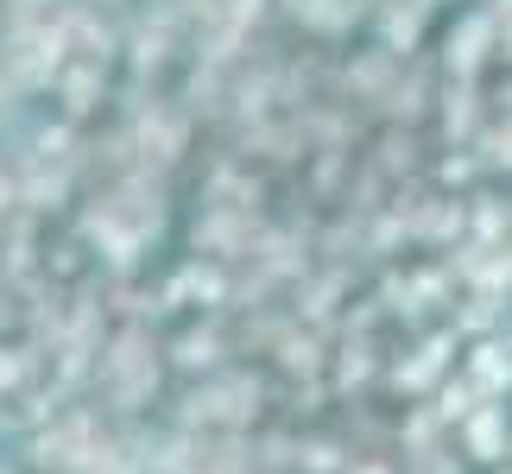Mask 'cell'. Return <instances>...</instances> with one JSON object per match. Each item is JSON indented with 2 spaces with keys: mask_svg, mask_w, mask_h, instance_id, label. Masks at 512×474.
I'll return each mask as SVG.
<instances>
[{
  "mask_svg": "<svg viewBox=\"0 0 512 474\" xmlns=\"http://www.w3.org/2000/svg\"><path fill=\"white\" fill-rule=\"evenodd\" d=\"M494 51H500V19L481 7H462V13H449L443 19V32H437V70L443 76H456V83H475V76L494 70Z\"/></svg>",
  "mask_w": 512,
  "mask_h": 474,
  "instance_id": "cell-5",
  "label": "cell"
},
{
  "mask_svg": "<svg viewBox=\"0 0 512 474\" xmlns=\"http://www.w3.org/2000/svg\"><path fill=\"white\" fill-rule=\"evenodd\" d=\"M506 430H512V405H475L468 418L449 430L456 456L475 468H506Z\"/></svg>",
  "mask_w": 512,
  "mask_h": 474,
  "instance_id": "cell-17",
  "label": "cell"
},
{
  "mask_svg": "<svg viewBox=\"0 0 512 474\" xmlns=\"http://www.w3.org/2000/svg\"><path fill=\"white\" fill-rule=\"evenodd\" d=\"M272 411V373L266 361H228L209 380H184L165 405V424L177 430H260Z\"/></svg>",
  "mask_w": 512,
  "mask_h": 474,
  "instance_id": "cell-2",
  "label": "cell"
},
{
  "mask_svg": "<svg viewBox=\"0 0 512 474\" xmlns=\"http://www.w3.org/2000/svg\"><path fill=\"white\" fill-rule=\"evenodd\" d=\"M386 335H336L329 342V392L336 405H354V399H380V373H386Z\"/></svg>",
  "mask_w": 512,
  "mask_h": 474,
  "instance_id": "cell-10",
  "label": "cell"
},
{
  "mask_svg": "<svg viewBox=\"0 0 512 474\" xmlns=\"http://www.w3.org/2000/svg\"><path fill=\"white\" fill-rule=\"evenodd\" d=\"M298 323L285 304H266V310H247V316H228V342H234V361H266L279 348V335Z\"/></svg>",
  "mask_w": 512,
  "mask_h": 474,
  "instance_id": "cell-23",
  "label": "cell"
},
{
  "mask_svg": "<svg viewBox=\"0 0 512 474\" xmlns=\"http://www.w3.org/2000/svg\"><path fill=\"white\" fill-rule=\"evenodd\" d=\"M487 121V76L475 83H456V76H443L437 89V108H430V146H468Z\"/></svg>",
  "mask_w": 512,
  "mask_h": 474,
  "instance_id": "cell-12",
  "label": "cell"
},
{
  "mask_svg": "<svg viewBox=\"0 0 512 474\" xmlns=\"http://www.w3.org/2000/svg\"><path fill=\"white\" fill-rule=\"evenodd\" d=\"M506 462H512V430H506Z\"/></svg>",
  "mask_w": 512,
  "mask_h": 474,
  "instance_id": "cell-39",
  "label": "cell"
},
{
  "mask_svg": "<svg viewBox=\"0 0 512 474\" xmlns=\"http://www.w3.org/2000/svg\"><path fill=\"white\" fill-rule=\"evenodd\" d=\"M481 7L494 13V19H506V13H512V0H481Z\"/></svg>",
  "mask_w": 512,
  "mask_h": 474,
  "instance_id": "cell-36",
  "label": "cell"
},
{
  "mask_svg": "<svg viewBox=\"0 0 512 474\" xmlns=\"http://www.w3.org/2000/svg\"><path fill=\"white\" fill-rule=\"evenodd\" d=\"M260 228L266 215H241V209H222V203H196L184 241L196 260H215V266H247L253 247H260Z\"/></svg>",
  "mask_w": 512,
  "mask_h": 474,
  "instance_id": "cell-6",
  "label": "cell"
},
{
  "mask_svg": "<svg viewBox=\"0 0 512 474\" xmlns=\"http://www.w3.org/2000/svg\"><path fill=\"white\" fill-rule=\"evenodd\" d=\"M108 424H114V418H108V411L83 392V399H70V405L57 411L45 430L19 437V449H26V468H38V474H76V462L89 456V443L102 437Z\"/></svg>",
  "mask_w": 512,
  "mask_h": 474,
  "instance_id": "cell-4",
  "label": "cell"
},
{
  "mask_svg": "<svg viewBox=\"0 0 512 474\" xmlns=\"http://www.w3.org/2000/svg\"><path fill=\"white\" fill-rule=\"evenodd\" d=\"M443 323L456 329L462 342H481V335H500L512 323V298H481V291H462V298L449 304Z\"/></svg>",
  "mask_w": 512,
  "mask_h": 474,
  "instance_id": "cell-26",
  "label": "cell"
},
{
  "mask_svg": "<svg viewBox=\"0 0 512 474\" xmlns=\"http://www.w3.org/2000/svg\"><path fill=\"white\" fill-rule=\"evenodd\" d=\"M462 209H468V241H481V247H506L512 241V196L506 190L475 184L462 196Z\"/></svg>",
  "mask_w": 512,
  "mask_h": 474,
  "instance_id": "cell-24",
  "label": "cell"
},
{
  "mask_svg": "<svg viewBox=\"0 0 512 474\" xmlns=\"http://www.w3.org/2000/svg\"><path fill=\"white\" fill-rule=\"evenodd\" d=\"M468 152L481 158V177H487V184H494V177H512V121H494V114H487L481 133L468 140Z\"/></svg>",
  "mask_w": 512,
  "mask_h": 474,
  "instance_id": "cell-30",
  "label": "cell"
},
{
  "mask_svg": "<svg viewBox=\"0 0 512 474\" xmlns=\"http://www.w3.org/2000/svg\"><path fill=\"white\" fill-rule=\"evenodd\" d=\"M272 7H279L285 26H298L304 38H317V45H348V38L367 26L373 0H272Z\"/></svg>",
  "mask_w": 512,
  "mask_h": 474,
  "instance_id": "cell-13",
  "label": "cell"
},
{
  "mask_svg": "<svg viewBox=\"0 0 512 474\" xmlns=\"http://www.w3.org/2000/svg\"><path fill=\"white\" fill-rule=\"evenodd\" d=\"M165 329L152 323H114L102 354H95V373H89V399L108 411L114 424H133V418H152L165 405Z\"/></svg>",
  "mask_w": 512,
  "mask_h": 474,
  "instance_id": "cell-1",
  "label": "cell"
},
{
  "mask_svg": "<svg viewBox=\"0 0 512 474\" xmlns=\"http://www.w3.org/2000/svg\"><path fill=\"white\" fill-rule=\"evenodd\" d=\"M329 76H336V64L323 51H285L279 57V114H304L310 102H323Z\"/></svg>",
  "mask_w": 512,
  "mask_h": 474,
  "instance_id": "cell-21",
  "label": "cell"
},
{
  "mask_svg": "<svg viewBox=\"0 0 512 474\" xmlns=\"http://www.w3.org/2000/svg\"><path fill=\"white\" fill-rule=\"evenodd\" d=\"M500 342H506V354H512V323H506V329H500Z\"/></svg>",
  "mask_w": 512,
  "mask_h": 474,
  "instance_id": "cell-38",
  "label": "cell"
},
{
  "mask_svg": "<svg viewBox=\"0 0 512 474\" xmlns=\"http://www.w3.org/2000/svg\"><path fill=\"white\" fill-rule=\"evenodd\" d=\"M266 373H272V380H285V386H298V380H323V373H329V335H323V329L291 323V329L279 335V348L266 354Z\"/></svg>",
  "mask_w": 512,
  "mask_h": 474,
  "instance_id": "cell-20",
  "label": "cell"
},
{
  "mask_svg": "<svg viewBox=\"0 0 512 474\" xmlns=\"http://www.w3.org/2000/svg\"><path fill=\"white\" fill-rule=\"evenodd\" d=\"M342 474H405V468H399V456H348Z\"/></svg>",
  "mask_w": 512,
  "mask_h": 474,
  "instance_id": "cell-33",
  "label": "cell"
},
{
  "mask_svg": "<svg viewBox=\"0 0 512 474\" xmlns=\"http://www.w3.org/2000/svg\"><path fill=\"white\" fill-rule=\"evenodd\" d=\"M51 102L76 127L108 121V108H114V70L108 64H89V57H70V64L57 70V83H51Z\"/></svg>",
  "mask_w": 512,
  "mask_h": 474,
  "instance_id": "cell-11",
  "label": "cell"
},
{
  "mask_svg": "<svg viewBox=\"0 0 512 474\" xmlns=\"http://www.w3.org/2000/svg\"><path fill=\"white\" fill-rule=\"evenodd\" d=\"M494 474H512V468H494Z\"/></svg>",
  "mask_w": 512,
  "mask_h": 474,
  "instance_id": "cell-40",
  "label": "cell"
},
{
  "mask_svg": "<svg viewBox=\"0 0 512 474\" xmlns=\"http://www.w3.org/2000/svg\"><path fill=\"white\" fill-rule=\"evenodd\" d=\"M437 89H443V70L437 57L418 51L405 57L399 76H392V89L373 102V127H430V108H437Z\"/></svg>",
  "mask_w": 512,
  "mask_h": 474,
  "instance_id": "cell-9",
  "label": "cell"
},
{
  "mask_svg": "<svg viewBox=\"0 0 512 474\" xmlns=\"http://www.w3.org/2000/svg\"><path fill=\"white\" fill-rule=\"evenodd\" d=\"M399 64L405 57H392V51H380L367 38L361 51H348L342 64H336V76H329V95H342V102H354V108H367L373 114V102L392 89V76H399Z\"/></svg>",
  "mask_w": 512,
  "mask_h": 474,
  "instance_id": "cell-15",
  "label": "cell"
},
{
  "mask_svg": "<svg viewBox=\"0 0 512 474\" xmlns=\"http://www.w3.org/2000/svg\"><path fill=\"white\" fill-rule=\"evenodd\" d=\"M234 361V342H228V316H177L165 329V367L177 380H209Z\"/></svg>",
  "mask_w": 512,
  "mask_h": 474,
  "instance_id": "cell-7",
  "label": "cell"
},
{
  "mask_svg": "<svg viewBox=\"0 0 512 474\" xmlns=\"http://www.w3.org/2000/svg\"><path fill=\"white\" fill-rule=\"evenodd\" d=\"M317 260H329V266H367V215L329 209V222H317Z\"/></svg>",
  "mask_w": 512,
  "mask_h": 474,
  "instance_id": "cell-25",
  "label": "cell"
},
{
  "mask_svg": "<svg viewBox=\"0 0 512 474\" xmlns=\"http://www.w3.org/2000/svg\"><path fill=\"white\" fill-rule=\"evenodd\" d=\"M405 474H468V462L456 456V449H443V456H430V462H411Z\"/></svg>",
  "mask_w": 512,
  "mask_h": 474,
  "instance_id": "cell-32",
  "label": "cell"
},
{
  "mask_svg": "<svg viewBox=\"0 0 512 474\" xmlns=\"http://www.w3.org/2000/svg\"><path fill=\"white\" fill-rule=\"evenodd\" d=\"M0 437H7V399H0Z\"/></svg>",
  "mask_w": 512,
  "mask_h": 474,
  "instance_id": "cell-37",
  "label": "cell"
},
{
  "mask_svg": "<svg viewBox=\"0 0 512 474\" xmlns=\"http://www.w3.org/2000/svg\"><path fill=\"white\" fill-rule=\"evenodd\" d=\"M13 209H19V177H13V165H7V158H0V222H7Z\"/></svg>",
  "mask_w": 512,
  "mask_h": 474,
  "instance_id": "cell-34",
  "label": "cell"
},
{
  "mask_svg": "<svg viewBox=\"0 0 512 474\" xmlns=\"http://www.w3.org/2000/svg\"><path fill=\"white\" fill-rule=\"evenodd\" d=\"M456 361H462V335L449 329V323H430V329H418L405 348H392L386 354V373H380V399H399V405H411V399H430L449 373H456Z\"/></svg>",
  "mask_w": 512,
  "mask_h": 474,
  "instance_id": "cell-3",
  "label": "cell"
},
{
  "mask_svg": "<svg viewBox=\"0 0 512 474\" xmlns=\"http://www.w3.org/2000/svg\"><path fill=\"white\" fill-rule=\"evenodd\" d=\"M443 449H456V437H449V424L424 399H411V405L392 411V456H399V468L430 462V456H443Z\"/></svg>",
  "mask_w": 512,
  "mask_h": 474,
  "instance_id": "cell-16",
  "label": "cell"
},
{
  "mask_svg": "<svg viewBox=\"0 0 512 474\" xmlns=\"http://www.w3.org/2000/svg\"><path fill=\"white\" fill-rule=\"evenodd\" d=\"M405 291H411V316H418V329L443 323L449 304L462 298L456 272L443 266V253H424V260H405Z\"/></svg>",
  "mask_w": 512,
  "mask_h": 474,
  "instance_id": "cell-19",
  "label": "cell"
},
{
  "mask_svg": "<svg viewBox=\"0 0 512 474\" xmlns=\"http://www.w3.org/2000/svg\"><path fill=\"white\" fill-rule=\"evenodd\" d=\"M361 285H367V266H329V260H317L298 285L285 291V310L298 316L304 329H323L329 335V329H336V316L348 310V298Z\"/></svg>",
  "mask_w": 512,
  "mask_h": 474,
  "instance_id": "cell-8",
  "label": "cell"
},
{
  "mask_svg": "<svg viewBox=\"0 0 512 474\" xmlns=\"http://www.w3.org/2000/svg\"><path fill=\"white\" fill-rule=\"evenodd\" d=\"M0 474H13V468H0Z\"/></svg>",
  "mask_w": 512,
  "mask_h": 474,
  "instance_id": "cell-41",
  "label": "cell"
},
{
  "mask_svg": "<svg viewBox=\"0 0 512 474\" xmlns=\"http://www.w3.org/2000/svg\"><path fill=\"white\" fill-rule=\"evenodd\" d=\"M456 373L475 386L481 405H512V354L500 335H481V342H462V361Z\"/></svg>",
  "mask_w": 512,
  "mask_h": 474,
  "instance_id": "cell-18",
  "label": "cell"
},
{
  "mask_svg": "<svg viewBox=\"0 0 512 474\" xmlns=\"http://www.w3.org/2000/svg\"><path fill=\"white\" fill-rule=\"evenodd\" d=\"M38 380H45V354L26 335H0V399H13V392H26Z\"/></svg>",
  "mask_w": 512,
  "mask_h": 474,
  "instance_id": "cell-29",
  "label": "cell"
},
{
  "mask_svg": "<svg viewBox=\"0 0 512 474\" xmlns=\"http://www.w3.org/2000/svg\"><path fill=\"white\" fill-rule=\"evenodd\" d=\"M354 158H361V152H329V146H317V152L304 158V171L291 177V184H298L304 203L336 209V203H342V190H348V177H354Z\"/></svg>",
  "mask_w": 512,
  "mask_h": 474,
  "instance_id": "cell-22",
  "label": "cell"
},
{
  "mask_svg": "<svg viewBox=\"0 0 512 474\" xmlns=\"http://www.w3.org/2000/svg\"><path fill=\"white\" fill-rule=\"evenodd\" d=\"M424 405H430V411H437V418H443L449 430H456V424H462V418H468V411H475L481 399H475V386H468V380H462V373H449V380H443L437 392H430V399H424Z\"/></svg>",
  "mask_w": 512,
  "mask_h": 474,
  "instance_id": "cell-31",
  "label": "cell"
},
{
  "mask_svg": "<svg viewBox=\"0 0 512 474\" xmlns=\"http://www.w3.org/2000/svg\"><path fill=\"white\" fill-rule=\"evenodd\" d=\"M247 474H260V468H247Z\"/></svg>",
  "mask_w": 512,
  "mask_h": 474,
  "instance_id": "cell-42",
  "label": "cell"
},
{
  "mask_svg": "<svg viewBox=\"0 0 512 474\" xmlns=\"http://www.w3.org/2000/svg\"><path fill=\"white\" fill-rule=\"evenodd\" d=\"M354 449L336 437V430H298V456H291V474H342Z\"/></svg>",
  "mask_w": 512,
  "mask_h": 474,
  "instance_id": "cell-28",
  "label": "cell"
},
{
  "mask_svg": "<svg viewBox=\"0 0 512 474\" xmlns=\"http://www.w3.org/2000/svg\"><path fill=\"white\" fill-rule=\"evenodd\" d=\"M424 158H430V133L424 127H373L367 146H361V165L380 171L392 190L411 184V177H424Z\"/></svg>",
  "mask_w": 512,
  "mask_h": 474,
  "instance_id": "cell-14",
  "label": "cell"
},
{
  "mask_svg": "<svg viewBox=\"0 0 512 474\" xmlns=\"http://www.w3.org/2000/svg\"><path fill=\"white\" fill-rule=\"evenodd\" d=\"M494 64H500V70H512V13L500 19V51H494Z\"/></svg>",
  "mask_w": 512,
  "mask_h": 474,
  "instance_id": "cell-35",
  "label": "cell"
},
{
  "mask_svg": "<svg viewBox=\"0 0 512 474\" xmlns=\"http://www.w3.org/2000/svg\"><path fill=\"white\" fill-rule=\"evenodd\" d=\"M424 184L443 190V196H468L475 184H487V177H481V158L468 152V146H430V158H424Z\"/></svg>",
  "mask_w": 512,
  "mask_h": 474,
  "instance_id": "cell-27",
  "label": "cell"
}]
</instances>
